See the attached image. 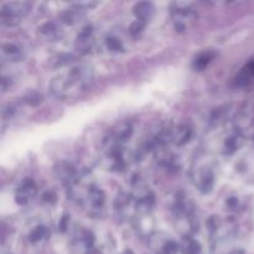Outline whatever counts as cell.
Instances as JSON below:
<instances>
[{"label":"cell","mask_w":254,"mask_h":254,"mask_svg":"<svg viewBox=\"0 0 254 254\" xmlns=\"http://www.w3.org/2000/svg\"><path fill=\"white\" fill-rule=\"evenodd\" d=\"M94 82V68L88 64L72 66L52 78L49 91L52 97L60 101L76 99L86 93Z\"/></svg>","instance_id":"1"},{"label":"cell","mask_w":254,"mask_h":254,"mask_svg":"<svg viewBox=\"0 0 254 254\" xmlns=\"http://www.w3.org/2000/svg\"><path fill=\"white\" fill-rule=\"evenodd\" d=\"M102 164L107 170L122 171L127 166L126 150L122 144L116 143L109 138H104L102 143Z\"/></svg>","instance_id":"2"},{"label":"cell","mask_w":254,"mask_h":254,"mask_svg":"<svg viewBox=\"0 0 254 254\" xmlns=\"http://www.w3.org/2000/svg\"><path fill=\"white\" fill-rule=\"evenodd\" d=\"M31 11V4L27 1H10L1 5L0 22L7 27L17 26Z\"/></svg>","instance_id":"3"},{"label":"cell","mask_w":254,"mask_h":254,"mask_svg":"<svg viewBox=\"0 0 254 254\" xmlns=\"http://www.w3.org/2000/svg\"><path fill=\"white\" fill-rule=\"evenodd\" d=\"M170 15L176 31L184 32L197 19V11L191 2L175 1L170 5Z\"/></svg>","instance_id":"4"},{"label":"cell","mask_w":254,"mask_h":254,"mask_svg":"<svg viewBox=\"0 0 254 254\" xmlns=\"http://www.w3.org/2000/svg\"><path fill=\"white\" fill-rule=\"evenodd\" d=\"M191 178L202 193H210L215 186V171L207 164H198L191 170Z\"/></svg>","instance_id":"5"},{"label":"cell","mask_w":254,"mask_h":254,"mask_svg":"<svg viewBox=\"0 0 254 254\" xmlns=\"http://www.w3.org/2000/svg\"><path fill=\"white\" fill-rule=\"evenodd\" d=\"M149 245L158 254H175L180 248L179 243L165 232H154L149 236Z\"/></svg>","instance_id":"6"},{"label":"cell","mask_w":254,"mask_h":254,"mask_svg":"<svg viewBox=\"0 0 254 254\" xmlns=\"http://www.w3.org/2000/svg\"><path fill=\"white\" fill-rule=\"evenodd\" d=\"M81 206L86 208L92 216L101 215L106 207V195H104L103 190L97 185L92 186V189L87 192L86 197L82 201Z\"/></svg>","instance_id":"7"},{"label":"cell","mask_w":254,"mask_h":254,"mask_svg":"<svg viewBox=\"0 0 254 254\" xmlns=\"http://www.w3.org/2000/svg\"><path fill=\"white\" fill-rule=\"evenodd\" d=\"M114 212L122 220H129L135 217L136 206L133 195L128 192H121L114 198Z\"/></svg>","instance_id":"8"},{"label":"cell","mask_w":254,"mask_h":254,"mask_svg":"<svg viewBox=\"0 0 254 254\" xmlns=\"http://www.w3.org/2000/svg\"><path fill=\"white\" fill-rule=\"evenodd\" d=\"M39 189H37L36 183L32 179L25 178L20 181L15 190V201L17 205L26 206L36 197Z\"/></svg>","instance_id":"9"},{"label":"cell","mask_w":254,"mask_h":254,"mask_svg":"<svg viewBox=\"0 0 254 254\" xmlns=\"http://www.w3.org/2000/svg\"><path fill=\"white\" fill-rule=\"evenodd\" d=\"M96 46V35H94L93 27L87 25L77 35L76 42H74V49L79 54H89L93 51Z\"/></svg>","instance_id":"10"},{"label":"cell","mask_w":254,"mask_h":254,"mask_svg":"<svg viewBox=\"0 0 254 254\" xmlns=\"http://www.w3.org/2000/svg\"><path fill=\"white\" fill-rule=\"evenodd\" d=\"M133 133H134L133 124L128 121H122V122H118V123H116L113 127H112L108 135H107V138L116 141V143L124 145V143H127V141L131 138Z\"/></svg>","instance_id":"11"},{"label":"cell","mask_w":254,"mask_h":254,"mask_svg":"<svg viewBox=\"0 0 254 254\" xmlns=\"http://www.w3.org/2000/svg\"><path fill=\"white\" fill-rule=\"evenodd\" d=\"M133 14L135 16V21L146 26L155 16V6L153 2L149 1L136 2L133 7Z\"/></svg>","instance_id":"12"},{"label":"cell","mask_w":254,"mask_h":254,"mask_svg":"<svg viewBox=\"0 0 254 254\" xmlns=\"http://www.w3.org/2000/svg\"><path fill=\"white\" fill-rule=\"evenodd\" d=\"M54 173L55 176H56L64 186H67L77 178L79 171H77L76 169H74L71 164L67 163V161H61V163H57L56 165H55Z\"/></svg>","instance_id":"13"},{"label":"cell","mask_w":254,"mask_h":254,"mask_svg":"<svg viewBox=\"0 0 254 254\" xmlns=\"http://www.w3.org/2000/svg\"><path fill=\"white\" fill-rule=\"evenodd\" d=\"M24 59V50L15 42H4L1 45V60L4 62H19Z\"/></svg>","instance_id":"14"},{"label":"cell","mask_w":254,"mask_h":254,"mask_svg":"<svg viewBox=\"0 0 254 254\" xmlns=\"http://www.w3.org/2000/svg\"><path fill=\"white\" fill-rule=\"evenodd\" d=\"M86 9L81 7L79 5H77L76 2H72V6L69 9H66L61 15H60V19L62 22L67 25H76L81 21L82 19L86 15Z\"/></svg>","instance_id":"15"},{"label":"cell","mask_w":254,"mask_h":254,"mask_svg":"<svg viewBox=\"0 0 254 254\" xmlns=\"http://www.w3.org/2000/svg\"><path fill=\"white\" fill-rule=\"evenodd\" d=\"M50 237V228L47 227L45 223H36L35 226H32L29 230V238L30 243L32 245H42L44 242H46Z\"/></svg>","instance_id":"16"},{"label":"cell","mask_w":254,"mask_h":254,"mask_svg":"<svg viewBox=\"0 0 254 254\" xmlns=\"http://www.w3.org/2000/svg\"><path fill=\"white\" fill-rule=\"evenodd\" d=\"M93 242L94 237L92 232L88 230H84V228L76 231L73 236V241H72L74 248L79 251H89V248L93 246Z\"/></svg>","instance_id":"17"},{"label":"cell","mask_w":254,"mask_h":254,"mask_svg":"<svg viewBox=\"0 0 254 254\" xmlns=\"http://www.w3.org/2000/svg\"><path fill=\"white\" fill-rule=\"evenodd\" d=\"M192 127L188 123H181L179 126L174 127V139L173 144L181 146L188 144L192 138Z\"/></svg>","instance_id":"18"},{"label":"cell","mask_w":254,"mask_h":254,"mask_svg":"<svg viewBox=\"0 0 254 254\" xmlns=\"http://www.w3.org/2000/svg\"><path fill=\"white\" fill-rule=\"evenodd\" d=\"M40 37H42L46 41H59L62 36V32L60 30V27L57 26L55 22H45L41 26L39 27V31H37Z\"/></svg>","instance_id":"19"},{"label":"cell","mask_w":254,"mask_h":254,"mask_svg":"<svg viewBox=\"0 0 254 254\" xmlns=\"http://www.w3.org/2000/svg\"><path fill=\"white\" fill-rule=\"evenodd\" d=\"M216 52L212 51V50H206V51H202L201 54H198L197 56L195 57L192 62V67L196 69V71H203V69L207 68L208 64L215 60Z\"/></svg>","instance_id":"20"},{"label":"cell","mask_w":254,"mask_h":254,"mask_svg":"<svg viewBox=\"0 0 254 254\" xmlns=\"http://www.w3.org/2000/svg\"><path fill=\"white\" fill-rule=\"evenodd\" d=\"M104 45L108 49V51L111 52H123L124 51V45L123 41L119 39L116 35H108V36L104 39Z\"/></svg>","instance_id":"21"},{"label":"cell","mask_w":254,"mask_h":254,"mask_svg":"<svg viewBox=\"0 0 254 254\" xmlns=\"http://www.w3.org/2000/svg\"><path fill=\"white\" fill-rule=\"evenodd\" d=\"M181 250H183L184 254H198L201 252V246L192 237H184Z\"/></svg>","instance_id":"22"},{"label":"cell","mask_w":254,"mask_h":254,"mask_svg":"<svg viewBox=\"0 0 254 254\" xmlns=\"http://www.w3.org/2000/svg\"><path fill=\"white\" fill-rule=\"evenodd\" d=\"M67 228H68V217L64 216V217H62L61 222L59 223V231H61V232H66Z\"/></svg>","instance_id":"23"},{"label":"cell","mask_w":254,"mask_h":254,"mask_svg":"<svg viewBox=\"0 0 254 254\" xmlns=\"http://www.w3.org/2000/svg\"><path fill=\"white\" fill-rule=\"evenodd\" d=\"M245 71L248 72L250 74H252V76H254V60L248 62L247 66H246V68H245Z\"/></svg>","instance_id":"24"}]
</instances>
